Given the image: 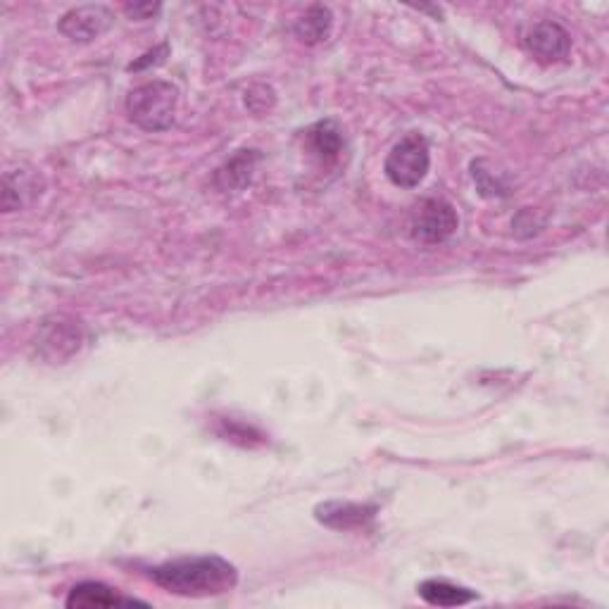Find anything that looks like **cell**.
Returning a JSON list of instances; mask_svg holds the SVG:
<instances>
[{"instance_id": "cell-15", "label": "cell", "mask_w": 609, "mask_h": 609, "mask_svg": "<svg viewBox=\"0 0 609 609\" xmlns=\"http://www.w3.org/2000/svg\"><path fill=\"white\" fill-rule=\"evenodd\" d=\"M474 181L476 186H479V193L486 198H495V196H507V184L498 177H493V174H488L486 169H483L481 160L474 162Z\"/></svg>"}, {"instance_id": "cell-4", "label": "cell", "mask_w": 609, "mask_h": 609, "mask_svg": "<svg viewBox=\"0 0 609 609\" xmlns=\"http://www.w3.org/2000/svg\"><path fill=\"white\" fill-rule=\"evenodd\" d=\"M457 226H460V217H457L455 207L443 198H429L412 215L410 231L414 241L436 246V243L448 241L457 231Z\"/></svg>"}, {"instance_id": "cell-8", "label": "cell", "mask_w": 609, "mask_h": 609, "mask_svg": "<svg viewBox=\"0 0 609 609\" xmlns=\"http://www.w3.org/2000/svg\"><path fill=\"white\" fill-rule=\"evenodd\" d=\"M65 605L69 609H108V607H146V602L127 598V595L119 593L117 588L105 586L98 581H84L79 586L69 590Z\"/></svg>"}, {"instance_id": "cell-1", "label": "cell", "mask_w": 609, "mask_h": 609, "mask_svg": "<svg viewBox=\"0 0 609 609\" xmlns=\"http://www.w3.org/2000/svg\"><path fill=\"white\" fill-rule=\"evenodd\" d=\"M150 579L181 598H215L236 588L238 571L219 555L181 557L150 569Z\"/></svg>"}, {"instance_id": "cell-12", "label": "cell", "mask_w": 609, "mask_h": 609, "mask_svg": "<svg viewBox=\"0 0 609 609\" xmlns=\"http://www.w3.org/2000/svg\"><path fill=\"white\" fill-rule=\"evenodd\" d=\"M331 27H334V15H331V10L324 8V5H312V8L295 22V36L307 43V46H317V43L329 39Z\"/></svg>"}, {"instance_id": "cell-16", "label": "cell", "mask_w": 609, "mask_h": 609, "mask_svg": "<svg viewBox=\"0 0 609 609\" xmlns=\"http://www.w3.org/2000/svg\"><path fill=\"white\" fill-rule=\"evenodd\" d=\"M274 100H276L274 91L269 89L267 84H255L246 91V108L250 112H255V115H262V112L272 110Z\"/></svg>"}, {"instance_id": "cell-3", "label": "cell", "mask_w": 609, "mask_h": 609, "mask_svg": "<svg viewBox=\"0 0 609 609\" xmlns=\"http://www.w3.org/2000/svg\"><path fill=\"white\" fill-rule=\"evenodd\" d=\"M431 167L429 141L422 134H410L395 143L386 158V177L398 188H414L426 179Z\"/></svg>"}, {"instance_id": "cell-14", "label": "cell", "mask_w": 609, "mask_h": 609, "mask_svg": "<svg viewBox=\"0 0 609 609\" xmlns=\"http://www.w3.org/2000/svg\"><path fill=\"white\" fill-rule=\"evenodd\" d=\"M55 341H58V345L62 348V345H67L72 353H77L79 350V343H81V336H79V329L74 326V322H60L58 324H46L43 326V334L39 338V345L41 350H46L48 345H53Z\"/></svg>"}, {"instance_id": "cell-7", "label": "cell", "mask_w": 609, "mask_h": 609, "mask_svg": "<svg viewBox=\"0 0 609 609\" xmlns=\"http://www.w3.org/2000/svg\"><path fill=\"white\" fill-rule=\"evenodd\" d=\"M379 512V507L369 502H350V500H329L315 507V517L319 524L336 531H355L369 526Z\"/></svg>"}, {"instance_id": "cell-10", "label": "cell", "mask_w": 609, "mask_h": 609, "mask_svg": "<svg viewBox=\"0 0 609 609\" xmlns=\"http://www.w3.org/2000/svg\"><path fill=\"white\" fill-rule=\"evenodd\" d=\"M419 595H422L424 602H429L433 607H462L479 598L474 590L455 586V583L443 579L424 581L422 586H419Z\"/></svg>"}, {"instance_id": "cell-2", "label": "cell", "mask_w": 609, "mask_h": 609, "mask_svg": "<svg viewBox=\"0 0 609 609\" xmlns=\"http://www.w3.org/2000/svg\"><path fill=\"white\" fill-rule=\"evenodd\" d=\"M179 108V89L169 81L153 79L136 86L127 98L129 119L146 131H167Z\"/></svg>"}, {"instance_id": "cell-6", "label": "cell", "mask_w": 609, "mask_h": 609, "mask_svg": "<svg viewBox=\"0 0 609 609\" xmlns=\"http://www.w3.org/2000/svg\"><path fill=\"white\" fill-rule=\"evenodd\" d=\"M524 46L541 65H557L567 60L571 50L569 31L557 22H541L526 34Z\"/></svg>"}, {"instance_id": "cell-9", "label": "cell", "mask_w": 609, "mask_h": 609, "mask_svg": "<svg viewBox=\"0 0 609 609\" xmlns=\"http://www.w3.org/2000/svg\"><path fill=\"white\" fill-rule=\"evenodd\" d=\"M41 196V179L36 174L24 172V169H15L8 172L3 179V210L15 212L22 210L29 200Z\"/></svg>"}, {"instance_id": "cell-13", "label": "cell", "mask_w": 609, "mask_h": 609, "mask_svg": "<svg viewBox=\"0 0 609 609\" xmlns=\"http://www.w3.org/2000/svg\"><path fill=\"white\" fill-rule=\"evenodd\" d=\"M310 148L315 150V155H319L322 160H336L343 148V136L341 129L336 127V122L326 119V122L315 124V127L310 129Z\"/></svg>"}, {"instance_id": "cell-17", "label": "cell", "mask_w": 609, "mask_h": 609, "mask_svg": "<svg viewBox=\"0 0 609 609\" xmlns=\"http://www.w3.org/2000/svg\"><path fill=\"white\" fill-rule=\"evenodd\" d=\"M160 10V5H153V3H134V5H124V12H127L129 17H134V20H148V17H153L155 12Z\"/></svg>"}, {"instance_id": "cell-5", "label": "cell", "mask_w": 609, "mask_h": 609, "mask_svg": "<svg viewBox=\"0 0 609 609\" xmlns=\"http://www.w3.org/2000/svg\"><path fill=\"white\" fill-rule=\"evenodd\" d=\"M112 20L115 17L105 5H81V8L69 10L58 27L69 41L91 43L112 27Z\"/></svg>"}, {"instance_id": "cell-11", "label": "cell", "mask_w": 609, "mask_h": 609, "mask_svg": "<svg viewBox=\"0 0 609 609\" xmlns=\"http://www.w3.org/2000/svg\"><path fill=\"white\" fill-rule=\"evenodd\" d=\"M255 150H241L236 158H231L222 169H217V186L222 191H238V188L248 186L253 179L255 165H257Z\"/></svg>"}]
</instances>
